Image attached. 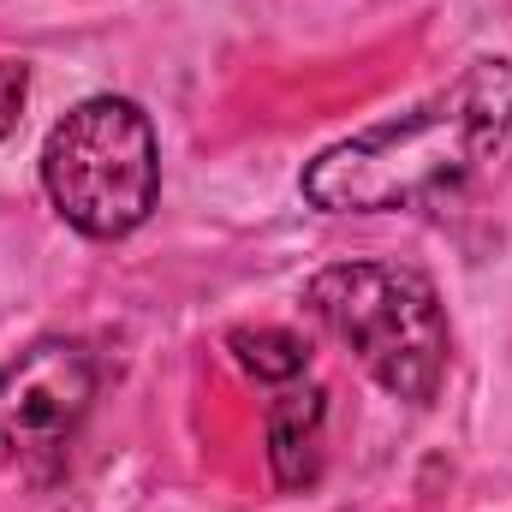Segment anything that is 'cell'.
I'll use <instances>...</instances> for the list:
<instances>
[{"instance_id": "1", "label": "cell", "mask_w": 512, "mask_h": 512, "mask_svg": "<svg viewBox=\"0 0 512 512\" xmlns=\"http://www.w3.org/2000/svg\"><path fill=\"white\" fill-rule=\"evenodd\" d=\"M512 137V60H471L447 90L382 126L322 149L304 167V197L328 215L417 209L477 179Z\"/></svg>"}, {"instance_id": "2", "label": "cell", "mask_w": 512, "mask_h": 512, "mask_svg": "<svg viewBox=\"0 0 512 512\" xmlns=\"http://www.w3.org/2000/svg\"><path fill=\"white\" fill-rule=\"evenodd\" d=\"M310 316L340 334L358 364L411 405H429L447 376V316L435 286L399 262H334L304 292Z\"/></svg>"}, {"instance_id": "3", "label": "cell", "mask_w": 512, "mask_h": 512, "mask_svg": "<svg viewBox=\"0 0 512 512\" xmlns=\"http://www.w3.org/2000/svg\"><path fill=\"white\" fill-rule=\"evenodd\" d=\"M42 185L84 239H126L149 221L161 191V149L149 114L126 96H90L42 149Z\"/></svg>"}, {"instance_id": "4", "label": "cell", "mask_w": 512, "mask_h": 512, "mask_svg": "<svg viewBox=\"0 0 512 512\" xmlns=\"http://www.w3.org/2000/svg\"><path fill=\"white\" fill-rule=\"evenodd\" d=\"M96 399V358L78 340H36L0 370V453L48 465L66 453Z\"/></svg>"}, {"instance_id": "5", "label": "cell", "mask_w": 512, "mask_h": 512, "mask_svg": "<svg viewBox=\"0 0 512 512\" xmlns=\"http://www.w3.org/2000/svg\"><path fill=\"white\" fill-rule=\"evenodd\" d=\"M322 423H328V393L322 387H286L268 405V465L280 489H304L322 471Z\"/></svg>"}, {"instance_id": "6", "label": "cell", "mask_w": 512, "mask_h": 512, "mask_svg": "<svg viewBox=\"0 0 512 512\" xmlns=\"http://www.w3.org/2000/svg\"><path fill=\"white\" fill-rule=\"evenodd\" d=\"M227 346H233L239 370H251L256 382H298L310 364V346L286 328H239Z\"/></svg>"}, {"instance_id": "7", "label": "cell", "mask_w": 512, "mask_h": 512, "mask_svg": "<svg viewBox=\"0 0 512 512\" xmlns=\"http://www.w3.org/2000/svg\"><path fill=\"white\" fill-rule=\"evenodd\" d=\"M24 96H30L24 60H0V143L18 131V120H24Z\"/></svg>"}]
</instances>
